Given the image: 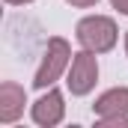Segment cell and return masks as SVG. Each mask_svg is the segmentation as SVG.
Segmentation results:
<instances>
[{"instance_id": "1", "label": "cell", "mask_w": 128, "mask_h": 128, "mask_svg": "<svg viewBox=\"0 0 128 128\" xmlns=\"http://www.w3.org/2000/svg\"><path fill=\"white\" fill-rule=\"evenodd\" d=\"M74 36L78 42L92 51V54H107L116 39H119V30H116V21L107 18V15H90V18H80L78 27H74Z\"/></svg>"}, {"instance_id": "2", "label": "cell", "mask_w": 128, "mask_h": 128, "mask_svg": "<svg viewBox=\"0 0 128 128\" xmlns=\"http://www.w3.org/2000/svg\"><path fill=\"white\" fill-rule=\"evenodd\" d=\"M72 57H74V54H72V45L66 42L63 36L48 39V48H45L42 66H39V72H36V78H33V86H36V90L54 86V80L72 66Z\"/></svg>"}, {"instance_id": "3", "label": "cell", "mask_w": 128, "mask_h": 128, "mask_svg": "<svg viewBox=\"0 0 128 128\" xmlns=\"http://www.w3.org/2000/svg\"><path fill=\"white\" fill-rule=\"evenodd\" d=\"M96 80H98V60L92 51L84 48L80 54L72 57V66H68V78H66L68 92L72 96H90Z\"/></svg>"}, {"instance_id": "4", "label": "cell", "mask_w": 128, "mask_h": 128, "mask_svg": "<svg viewBox=\"0 0 128 128\" xmlns=\"http://www.w3.org/2000/svg\"><path fill=\"white\" fill-rule=\"evenodd\" d=\"M66 116V101H63V92L60 90H54V86H48V92L39 98L36 104H33V122L42 128H54L60 125Z\"/></svg>"}, {"instance_id": "5", "label": "cell", "mask_w": 128, "mask_h": 128, "mask_svg": "<svg viewBox=\"0 0 128 128\" xmlns=\"http://www.w3.org/2000/svg\"><path fill=\"white\" fill-rule=\"evenodd\" d=\"M24 104H27L24 86H18L15 80H6V84L0 86V122H3V125H12V122L24 113Z\"/></svg>"}, {"instance_id": "6", "label": "cell", "mask_w": 128, "mask_h": 128, "mask_svg": "<svg viewBox=\"0 0 128 128\" xmlns=\"http://www.w3.org/2000/svg\"><path fill=\"white\" fill-rule=\"evenodd\" d=\"M98 119H110V116H128V86H113L107 92H101L92 104Z\"/></svg>"}, {"instance_id": "7", "label": "cell", "mask_w": 128, "mask_h": 128, "mask_svg": "<svg viewBox=\"0 0 128 128\" xmlns=\"http://www.w3.org/2000/svg\"><path fill=\"white\" fill-rule=\"evenodd\" d=\"M66 3H72L74 9H90V6H96L98 0H66Z\"/></svg>"}, {"instance_id": "8", "label": "cell", "mask_w": 128, "mask_h": 128, "mask_svg": "<svg viewBox=\"0 0 128 128\" xmlns=\"http://www.w3.org/2000/svg\"><path fill=\"white\" fill-rule=\"evenodd\" d=\"M113 3V9H119L122 15H128V0H110Z\"/></svg>"}, {"instance_id": "9", "label": "cell", "mask_w": 128, "mask_h": 128, "mask_svg": "<svg viewBox=\"0 0 128 128\" xmlns=\"http://www.w3.org/2000/svg\"><path fill=\"white\" fill-rule=\"evenodd\" d=\"M9 6H24V3H33V0H6Z\"/></svg>"}, {"instance_id": "10", "label": "cell", "mask_w": 128, "mask_h": 128, "mask_svg": "<svg viewBox=\"0 0 128 128\" xmlns=\"http://www.w3.org/2000/svg\"><path fill=\"white\" fill-rule=\"evenodd\" d=\"M125 51H128V33H125Z\"/></svg>"}]
</instances>
